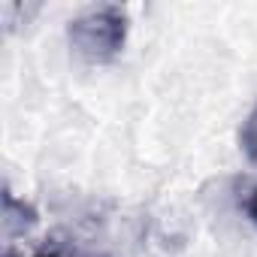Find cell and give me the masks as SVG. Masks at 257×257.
<instances>
[{
    "label": "cell",
    "mask_w": 257,
    "mask_h": 257,
    "mask_svg": "<svg viewBox=\"0 0 257 257\" xmlns=\"http://www.w3.org/2000/svg\"><path fill=\"white\" fill-rule=\"evenodd\" d=\"M70 46L88 64H109L127 43V13L121 7H97L70 22Z\"/></svg>",
    "instance_id": "6da1fadb"
},
{
    "label": "cell",
    "mask_w": 257,
    "mask_h": 257,
    "mask_svg": "<svg viewBox=\"0 0 257 257\" xmlns=\"http://www.w3.org/2000/svg\"><path fill=\"white\" fill-rule=\"evenodd\" d=\"M239 143H242L245 158L257 167V106L251 109V115H248V118H245V124H242V131H239Z\"/></svg>",
    "instance_id": "7a4b0ae2"
},
{
    "label": "cell",
    "mask_w": 257,
    "mask_h": 257,
    "mask_svg": "<svg viewBox=\"0 0 257 257\" xmlns=\"http://www.w3.org/2000/svg\"><path fill=\"white\" fill-rule=\"evenodd\" d=\"M236 203H239V209L257 224V185H254V182L236 185Z\"/></svg>",
    "instance_id": "3957f363"
},
{
    "label": "cell",
    "mask_w": 257,
    "mask_h": 257,
    "mask_svg": "<svg viewBox=\"0 0 257 257\" xmlns=\"http://www.w3.org/2000/svg\"><path fill=\"white\" fill-rule=\"evenodd\" d=\"M34 257H58V254H34Z\"/></svg>",
    "instance_id": "277c9868"
}]
</instances>
